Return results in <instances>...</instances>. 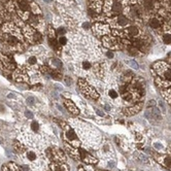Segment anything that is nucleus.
<instances>
[{
    "label": "nucleus",
    "instance_id": "26",
    "mask_svg": "<svg viewBox=\"0 0 171 171\" xmlns=\"http://www.w3.org/2000/svg\"><path fill=\"white\" fill-rule=\"evenodd\" d=\"M129 52H130L131 55H133V56H137V55H138V50L136 49L135 46L129 48Z\"/></svg>",
    "mask_w": 171,
    "mask_h": 171
},
{
    "label": "nucleus",
    "instance_id": "24",
    "mask_svg": "<svg viewBox=\"0 0 171 171\" xmlns=\"http://www.w3.org/2000/svg\"><path fill=\"white\" fill-rule=\"evenodd\" d=\"M143 42H142V40H135L133 44V46H135L136 49H141L142 46H143Z\"/></svg>",
    "mask_w": 171,
    "mask_h": 171
},
{
    "label": "nucleus",
    "instance_id": "18",
    "mask_svg": "<svg viewBox=\"0 0 171 171\" xmlns=\"http://www.w3.org/2000/svg\"><path fill=\"white\" fill-rule=\"evenodd\" d=\"M121 11H122V6H121V4H120V3H114L112 11L118 14V13H121Z\"/></svg>",
    "mask_w": 171,
    "mask_h": 171
},
{
    "label": "nucleus",
    "instance_id": "32",
    "mask_svg": "<svg viewBox=\"0 0 171 171\" xmlns=\"http://www.w3.org/2000/svg\"><path fill=\"white\" fill-rule=\"evenodd\" d=\"M65 83L67 86H71L72 85V79H70V77H68V76H66L65 77Z\"/></svg>",
    "mask_w": 171,
    "mask_h": 171
},
{
    "label": "nucleus",
    "instance_id": "23",
    "mask_svg": "<svg viewBox=\"0 0 171 171\" xmlns=\"http://www.w3.org/2000/svg\"><path fill=\"white\" fill-rule=\"evenodd\" d=\"M163 41L166 44H171V34H164L163 36Z\"/></svg>",
    "mask_w": 171,
    "mask_h": 171
},
{
    "label": "nucleus",
    "instance_id": "5",
    "mask_svg": "<svg viewBox=\"0 0 171 171\" xmlns=\"http://www.w3.org/2000/svg\"><path fill=\"white\" fill-rule=\"evenodd\" d=\"M51 169H52V171H69V167L62 162L53 163L51 165Z\"/></svg>",
    "mask_w": 171,
    "mask_h": 171
},
{
    "label": "nucleus",
    "instance_id": "37",
    "mask_svg": "<svg viewBox=\"0 0 171 171\" xmlns=\"http://www.w3.org/2000/svg\"><path fill=\"white\" fill-rule=\"evenodd\" d=\"M58 33H59V34H62V35H63V34L65 33V30L63 29V28H60V29L58 30Z\"/></svg>",
    "mask_w": 171,
    "mask_h": 171
},
{
    "label": "nucleus",
    "instance_id": "8",
    "mask_svg": "<svg viewBox=\"0 0 171 171\" xmlns=\"http://www.w3.org/2000/svg\"><path fill=\"white\" fill-rule=\"evenodd\" d=\"M158 161H159L162 165H164L165 167H167V168L171 170V157L170 156H164V157L158 158Z\"/></svg>",
    "mask_w": 171,
    "mask_h": 171
},
{
    "label": "nucleus",
    "instance_id": "31",
    "mask_svg": "<svg viewBox=\"0 0 171 171\" xmlns=\"http://www.w3.org/2000/svg\"><path fill=\"white\" fill-rule=\"evenodd\" d=\"M66 38L64 37V36H61L59 39V44H62V46H64V44H66Z\"/></svg>",
    "mask_w": 171,
    "mask_h": 171
},
{
    "label": "nucleus",
    "instance_id": "2",
    "mask_svg": "<svg viewBox=\"0 0 171 171\" xmlns=\"http://www.w3.org/2000/svg\"><path fill=\"white\" fill-rule=\"evenodd\" d=\"M145 117L149 121L153 123H158L162 120V116H161L160 110L158 108H156L155 106H153L152 108H147V110L145 112Z\"/></svg>",
    "mask_w": 171,
    "mask_h": 171
},
{
    "label": "nucleus",
    "instance_id": "11",
    "mask_svg": "<svg viewBox=\"0 0 171 171\" xmlns=\"http://www.w3.org/2000/svg\"><path fill=\"white\" fill-rule=\"evenodd\" d=\"M149 26L153 28V29H158L160 28L161 22L159 21V19H156V18H153V19L149 20Z\"/></svg>",
    "mask_w": 171,
    "mask_h": 171
},
{
    "label": "nucleus",
    "instance_id": "21",
    "mask_svg": "<svg viewBox=\"0 0 171 171\" xmlns=\"http://www.w3.org/2000/svg\"><path fill=\"white\" fill-rule=\"evenodd\" d=\"M131 11H132V15H133L135 18H139V17L141 16V11H139L137 7H133Z\"/></svg>",
    "mask_w": 171,
    "mask_h": 171
},
{
    "label": "nucleus",
    "instance_id": "34",
    "mask_svg": "<svg viewBox=\"0 0 171 171\" xmlns=\"http://www.w3.org/2000/svg\"><path fill=\"white\" fill-rule=\"evenodd\" d=\"M28 62H29L30 64H35V63H36V58L35 57H30L29 60H28Z\"/></svg>",
    "mask_w": 171,
    "mask_h": 171
},
{
    "label": "nucleus",
    "instance_id": "19",
    "mask_svg": "<svg viewBox=\"0 0 171 171\" xmlns=\"http://www.w3.org/2000/svg\"><path fill=\"white\" fill-rule=\"evenodd\" d=\"M163 77L166 79H170L171 81V68H167V69L164 71Z\"/></svg>",
    "mask_w": 171,
    "mask_h": 171
},
{
    "label": "nucleus",
    "instance_id": "40",
    "mask_svg": "<svg viewBox=\"0 0 171 171\" xmlns=\"http://www.w3.org/2000/svg\"><path fill=\"white\" fill-rule=\"evenodd\" d=\"M79 171H86V170H85V169H84V168H83V167H79Z\"/></svg>",
    "mask_w": 171,
    "mask_h": 171
},
{
    "label": "nucleus",
    "instance_id": "14",
    "mask_svg": "<svg viewBox=\"0 0 171 171\" xmlns=\"http://www.w3.org/2000/svg\"><path fill=\"white\" fill-rule=\"evenodd\" d=\"M19 5H20V8H21L23 11H29V3H28L26 0H22V1H20Z\"/></svg>",
    "mask_w": 171,
    "mask_h": 171
},
{
    "label": "nucleus",
    "instance_id": "7",
    "mask_svg": "<svg viewBox=\"0 0 171 171\" xmlns=\"http://www.w3.org/2000/svg\"><path fill=\"white\" fill-rule=\"evenodd\" d=\"M64 103H65L66 108L69 110L72 114H79V108L76 107L73 104V102H71L70 100H64Z\"/></svg>",
    "mask_w": 171,
    "mask_h": 171
},
{
    "label": "nucleus",
    "instance_id": "6",
    "mask_svg": "<svg viewBox=\"0 0 171 171\" xmlns=\"http://www.w3.org/2000/svg\"><path fill=\"white\" fill-rule=\"evenodd\" d=\"M66 151H67L68 155L70 156L71 158L73 159H81V155H79V151L75 149L72 145H67L66 144Z\"/></svg>",
    "mask_w": 171,
    "mask_h": 171
},
{
    "label": "nucleus",
    "instance_id": "35",
    "mask_svg": "<svg viewBox=\"0 0 171 171\" xmlns=\"http://www.w3.org/2000/svg\"><path fill=\"white\" fill-rule=\"evenodd\" d=\"M34 98L33 97H28L27 98V103H29V104H33L34 103Z\"/></svg>",
    "mask_w": 171,
    "mask_h": 171
},
{
    "label": "nucleus",
    "instance_id": "28",
    "mask_svg": "<svg viewBox=\"0 0 171 171\" xmlns=\"http://www.w3.org/2000/svg\"><path fill=\"white\" fill-rule=\"evenodd\" d=\"M31 128H32V130H34L35 132H37L38 130H39V125H38L37 122H32V124H31Z\"/></svg>",
    "mask_w": 171,
    "mask_h": 171
},
{
    "label": "nucleus",
    "instance_id": "30",
    "mask_svg": "<svg viewBox=\"0 0 171 171\" xmlns=\"http://www.w3.org/2000/svg\"><path fill=\"white\" fill-rule=\"evenodd\" d=\"M52 63L54 64V65H56L57 67H62V63H61V61H59L58 59H53L52 60Z\"/></svg>",
    "mask_w": 171,
    "mask_h": 171
},
{
    "label": "nucleus",
    "instance_id": "38",
    "mask_svg": "<svg viewBox=\"0 0 171 171\" xmlns=\"http://www.w3.org/2000/svg\"><path fill=\"white\" fill-rule=\"evenodd\" d=\"M107 57H108V58H112V57H114V54H112V52H108V53H107Z\"/></svg>",
    "mask_w": 171,
    "mask_h": 171
},
{
    "label": "nucleus",
    "instance_id": "25",
    "mask_svg": "<svg viewBox=\"0 0 171 171\" xmlns=\"http://www.w3.org/2000/svg\"><path fill=\"white\" fill-rule=\"evenodd\" d=\"M108 95L110 98H112V99H116V98H118V93L117 91H114V90H109L108 92Z\"/></svg>",
    "mask_w": 171,
    "mask_h": 171
},
{
    "label": "nucleus",
    "instance_id": "10",
    "mask_svg": "<svg viewBox=\"0 0 171 171\" xmlns=\"http://www.w3.org/2000/svg\"><path fill=\"white\" fill-rule=\"evenodd\" d=\"M140 108H141V106H140V105L134 106V107H131V108L126 109L125 114H128V116H132V114H137V112L140 110Z\"/></svg>",
    "mask_w": 171,
    "mask_h": 171
},
{
    "label": "nucleus",
    "instance_id": "20",
    "mask_svg": "<svg viewBox=\"0 0 171 171\" xmlns=\"http://www.w3.org/2000/svg\"><path fill=\"white\" fill-rule=\"evenodd\" d=\"M126 62L129 64V65L131 66V67L133 68V69H135V70H137L139 68V66H138V64L135 62V61H133V60H129V61H126Z\"/></svg>",
    "mask_w": 171,
    "mask_h": 171
},
{
    "label": "nucleus",
    "instance_id": "17",
    "mask_svg": "<svg viewBox=\"0 0 171 171\" xmlns=\"http://www.w3.org/2000/svg\"><path fill=\"white\" fill-rule=\"evenodd\" d=\"M14 147H15V149H16L17 152H19V153H22L23 151L25 149V147H23V145H22L21 143H19V142H15Z\"/></svg>",
    "mask_w": 171,
    "mask_h": 171
},
{
    "label": "nucleus",
    "instance_id": "16",
    "mask_svg": "<svg viewBox=\"0 0 171 171\" xmlns=\"http://www.w3.org/2000/svg\"><path fill=\"white\" fill-rule=\"evenodd\" d=\"M6 40H7V44H11V46H15V44H18V39H17L15 36L7 35V37H6Z\"/></svg>",
    "mask_w": 171,
    "mask_h": 171
},
{
    "label": "nucleus",
    "instance_id": "39",
    "mask_svg": "<svg viewBox=\"0 0 171 171\" xmlns=\"http://www.w3.org/2000/svg\"><path fill=\"white\" fill-rule=\"evenodd\" d=\"M7 97L8 98H15V94H14V93H11V94H9Z\"/></svg>",
    "mask_w": 171,
    "mask_h": 171
},
{
    "label": "nucleus",
    "instance_id": "27",
    "mask_svg": "<svg viewBox=\"0 0 171 171\" xmlns=\"http://www.w3.org/2000/svg\"><path fill=\"white\" fill-rule=\"evenodd\" d=\"M51 75L56 79H61V74L57 71H51Z\"/></svg>",
    "mask_w": 171,
    "mask_h": 171
},
{
    "label": "nucleus",
    "instance_id": "22",
    "mask_svg": "<svg viewBox=\"0 0 171 171\" xmlns=\"http://www.w3.org/2000/svg\"><path fill=\"white\" fill-rule=\"evenodd\" d=\"M27 158L29 159L30 161H34L36 160V154L32 151H30V152L27 153Z\"/></svg>",
    "mask_w": 171,
    "mask_h": 171
},
{
    "label": "nucleus",
    "instance_id": "9",
    "mask_svg": "<svg viewBox=\"0 0 171 171\" xmlns=\"http://www.w3.org/2000/svg\"><path fill=\"white\" fill-rule=\"evenodd\" d=\"M2 171H21V170H20V168L16 165V164L8 163L7 165L2 167Z\"/></svg>",
    "mask_w": 171,
    "mask_h": 171
},
{
    "label": "nucleus",
    "instance_id": "29",
    "mask_svg": "<svg viewBox=\"0 0 171 171\" xmlns=\"http://www.w3.org/2000/svg\"><path fill=\"white\" fill-rule=\"evenodd\" d=\"M50 44H51V46H52L53 49L55 50H58V44H57V41L55 40V39H50Z\"/></svg>",
    "mask_w": 171,
    "mask_h": 171
},
{
    "label": "nucleus",
    "instance_id": "4",
    "mask_svg": "<svg viewBox=\"0 0 171 171\" xmlns=\"http://www.w3.org/2000/svg\"><path fill=\"white\" fill-rule=\"evenodd\" d=\"M79 155H81V159L87 164H96L97 163V159L94 158L92 155H90L89 153L86 152L85 149H79Z\"/></svg>",
    "mask_w": 171,
    "mask_h": 171
},
{
    "label": "nucleus",
    "instance_id": "33",
    "mask_svg": "<svg viewBox=\"0 0 171 171\" xmlns=\"http://www.w3.org/2000/svg\"><path fill=\"white\" fill-rule=\"evenodd\" d=\"M83 67H84V69H89V68L91 67V64H90L89 62H87V61H86V62L83 63Z\"/></svg>",
    "mask_w": 171,
    "mask_h": 171
},
{
    "label": "nucleus",
    "instance_id": "15",
    "mask_svg": "<svg viewBox=\"0 0 171 171\" xmlns=\"http://www.w3.org/2000/svg\"><path fill=\"white\" fill-rule=\"evenodd\" d=\"M143 6L147 11H152L153 7H154V4H153L152 0H144L143 2Z\"/></svg>",
    "mask_w": 171,
    "mask_h": 171
},
{
    "label": "nucleus",
    "instance_id": "36",
    "mask_svg": "<svg viewBox=\"0 0 171 171\" xmlns=\"http://www.w3.org/2000/svg\"><path fill=\"white\" fill-rule=\"evenodd\" d=\"M26 114V117L29 118V119H32V118H33V114H31L30 112H26V114Z\"/></svg>",
    "mask_w": 171,
    "mask_h": 171
},
{
    "label": "nucleus",
    "instance_id": "3",
    "mask_svg": "<svg viewBox=\"0 0 171 171\" xmlns=\"http://www.w3.org/2000/svg\"><path fill=\"white\" fill-rule=\"evenodd\" d=\"M48 155L50 156V158L52 160L56 161V162H64V160H65V156H64L63 152L61 149H57V147L49 149L48 151Z\"/></svg>",
    "mask_w": 171,
    "mask_h": 171
},
{
    "label": "nucleus",
    "instance_id": "12",
    "mask_svg": "<svg viewBox=\"0 0 171 171\" xmlns=\"http://www.w3.org/2000/svg\"><path fill=\"white\" fill-rule=\"evenodd\" d=\"M116 20H117V23L119 24V26H126L128 24V19L124 16H119Z\"/></svg>",
    "mask_w": 171,
    "mask_h": 171
},
{
    "label": "nucleus",
    "instance_id": "1",
    "mask_svg": "<svg viewBox=\"0 0 171 171\" xmlns=\"http://www.w3.org/2000/svg\"><path fill=\"white\" fill-rule=\"evenodd\" d=\"M61 124L63 125L62 128L64 129V138L66 139V141L69 142V144L72 145V147H79L81 145V142H79L76 134L74 133V131L66 124H63V123H61Z\"/></svg>",
    "mask_w": 171,
    "mask_h": 171
},
{
    "label": "nucleus",
    "instance_id": "13",
    "mask_svg": "<svg viewBox=\"0 0 171 171\" xmlns=\"http://www.w3.org/2000/svg\"><path fill=\"white\" fill-rule=\"evenodd\" d=\"M127 33H128V35H130V36H136V35H138V28H136V27H130V28H128L127 30Z\"/></svg>",
    "mask_w": 171,
    "mask_h": 171
},
{
    "label": "nucleus",
    "instance_id": "42",
    "mask_svg": "<svg viewBox=\"0 0 171 171\" xmlns=\"http://www.w3.org/2000/svg\"><path fill=\"white\" fill-rule=\"evenodd\" d=\"M0 143H2V140H1V139H0Z\"/></svg>",
    "mask_w": 171,
    "mask_h": 171
},
{
    "label": "nucleus",
    "instance_id": "41",
    "mask_svg": "<svg viewBox=\"0 0 171 171\" xmlns=\"http://www.w3.org/2000/svg\"><path fill=\"white\" fill-rule=\"evenodd\" d=\"M44 1H46V2H51L52 0H44Z\"/></svg>",
    "mask_w": 171,
    "mask_h": 171
}]
</instances>
